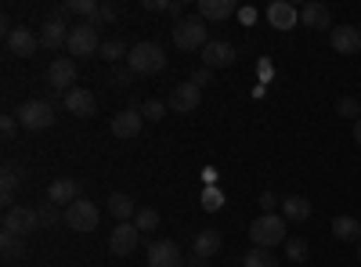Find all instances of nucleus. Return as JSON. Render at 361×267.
<instances>
[{"label": "nucleus", "mask_w": 361, "mask_h": 267, "mask_svg": "<svg viewBox=\"0 0 361 267\" xmlns=\"http://www.w3.org/2000/svg\"><path fill=\"white\" fill-rule=\"evenodd\" d=\"M37 217H40V228H54V224H58V210H54V202L37 206Z\"/></svg>", "instance_id": "nucleus-38"}, {"label": "nucleus", "mask_w": 361, "mask_h": 267, "mask_svg": "<svg viewBox=\"0 0 361 267\" xmlns=\"http://www.w3.org/2000/svg\"><path fill=\"white\" fill-rule=\"evenodd\" d=\"M145 8H148V11H166V15H173L177 22H180V11H185V4H180V0H145Z\"/></svg>", "instance_id": "nucleus-33"}, {"label": "nucleus", "mask_w": 361, "mask_h": 267, "mask_svg": "<svg viewBox=\"0 0 361 267\" xmlns=\"http://www.w3.org/2000/svg\"><path fill=\"white\" fill-rule=\"evenodd\" d=\"M141 127H145V116H141V108H123V112H116V116H112V123H109L112 137H119V141L137 137V134H141Z\"/></svg>", "instance_id": "nucleus-12"}, {"label": "nucleus", "mask_w": 361, "mask_h": 267, "mask_svg": "<svg viewBox=\"0 0 361 267\" xmlns=\"http://www.w3.org/2000/svg\"><path fill=\"white\" fill-rule=\"evenodd\" d=\"M141 116H145V120H152V123H159L163 116H166V101H159V98H148V101L141 105Z\"/></svg>", "instance_id": "nucleus-34"}, {"label": "nucleus", "mask_w": 361, "mask_h": 267, "mask_svg": "<svg viewBox=\"0 0 361 267\" xmlns=\"http://www.w3.org/2000/svg\"><path fill=\"white\" fill-rule=\"evenodd\" d=\"M130 80H134V73H130V69H123V66H112V69H109V83L116 87V91H127Z\"/></svg>", "instance_id": "nucleus-35"}, {"label": "nucleus", "mask_w": 361, "mask_h": 267, "mask_svg": "<svg viewBox=\"0 0 361 267\" xmlns=\"http://www.w3.org/2000/svg\"><path fill=\"white\" fill-rule=\"evenodd\" d=\"M202 206H206V210H221V206H224V199H221V192H214V188H209V192L202 195Z\"/></svg>", "instance_id": "nucleus-41"}, {"label": "nucleus", "mask_w": 361, "mask_h": 267, "mask_svg": "<svg viewBox=\"0 0 361 267\" xmlns=\"http://www.w3.org/2000/svg\"><path fill=\"white\" fill-rule=\"evenodd\" d=\"M116 15H119V8H116V4H98L94 18H90V25H94V29H102V25L116 22Z\"/></svg>", "instance_id": "nucleus-36"}, {"label": "nucleus", "mask_w": 361, "mask_h": 267, "mask_svg": "<svg viewBox=\"0 0 361 267\" xmlns=\"http://www.w3.org/2000/svg\"><path fill=\"white\" fill-rule=\"evenodd\" d=\"M62 105H66L69 116H76V120H90V116L98 112V98L90 91H83V87H73V91L62 98Z\"/></svg>", "instance_id": "nucleus-13"}, {"label": "nucleus", "mask_w": 361, "mask_h": 267, "mask_svg": "<svg viewBox=\"0 0 361 267\" xmlns=\"http://www.w3.org/2000/svg\"><path fill=\"white\" fill-rule=\"evenodd\" d=\"M173 44H177L180 51H202V47L209 44V29H206V22H202L199 15L180 18V22L173 25Z\"/></svg>", "instance_id": "nucleus-5"}, {"label": "nucleus", "mask_w": 361, "mask_h": 267, "mask_svg": "<svg viewBox=\"0 0 361 267\" xmlns=\"http://www.w3.org/2000/svg\"><path fill=\"white\" fill-rule=\"evenodd\" d=\"M148 267H185L180 246L173 239H156L152 246H148Z\"/></svg>", "instance_id": "nucleus-8"}, {"label": "nucleus", "mask_w": 361, "mask_h": 267, "mask_svg": "<svg viewBox=\"0 0 361 267\" xmlns=\"http://www.w3.org/2000/svg\"><path fill=\"white\" fill-rule=\"evenodd\" d=\"M15 120H18L22 130H47V127L58 120V116H54V105H51V101L33 98V101H22V105H18Z\"/></svg>", "instance_id": "nucleus-4"}, {"label": "nucleus", "mask_w": 361, "mask_h": 267, "mask_svg": "<svg viewBox=\"0 0 361 267\" xmlns=\"http://www.w3.org/2000/svg\"><path fill=\"white\" fill-rule=\"evenodd\" d=\"M195 15H199L202 22L231 18V15H235V0H199V4H195Z\"/></svg>", "instance_id": "nucleus-20"}, {"label": "nucleus", "mask_w": 361, "mask_h": 267, "mask_svg": "<svg viewBox=\"0 0 361 267\" xmlns=\"http://www.w3.org/2000/svg\"><path fill=\"white\" fill-rule=\"evenodd\" d=\"M62 221H66V228L69 231H80V235H90L98 228V221H102V210L90 199H76L73 206H66V213H62Z\"/></svg>", "instance_id": "nucleus-3"}, {"label": "nucleus", "mask_w": 361, "mask_h": 267, "mask_svg": "<svg viewBox=\"0 0 361 267\" xmlns=\"http://www.w3.org/2000/svg\"><path fill=\"white\" fill-rule=\"evenodd\" d=\"M18 185H22V170L11 166V163H4V166H0V199H4L8 210H11V199H15V188Z\"/></svg>", "instance_id": "nucleus-24"}, {"label": "nucleus", "mask_w": 361, "mask_h": 267, "mask_svg": "<svg viewBox=\"0 0 361 267\" xmlns=\"http://www.w3.org/2000/svg\"><path fill=\"white\" fill-rule=\"evenodd\" d=\"M69 29H73V25L58 22V18H47V22L40 25V47H47V51H58L62 44H69Z\"/></svg>", "instance_id": "nucleus-18"}, {"label": "nucleus", "mask_w": 361, "mask_h": 267, "mask_svg": "<svg viewBox=\"0 0 361 267\" xmlns=\"http://www.w3.org/2000/svg\"><path fill=\"white\" fill-rule=\"evenodd\" d=\"M357 260H361V242H357Z\"/></svg>", "instance_id": "nucleus-45"}, {"label": "nucleus", "mask_w": 361, "mask_h": 267, "mask_svg": "<svg viewBox=\"0 0 361 267\" xmlns=\"http://www.w3.org/2000/svg\"><path fill=\"white\" fill-rule=\"evenodd\" d=\"M243 267H279V256L271 253V249H250L246 256H243Z\"/></svg>", "instance_id": "nucleus-27"}, {"label": "nucleus", "mask_w": 361, "mask_h": 267, "mask_svg": "<svg viewBox=\"0 0 361 267\" xmlns=\"http://www.w3.org/2000/svg\"><path fill=\"white\" fill-rule=\"evenodd\" d=\"M300 22H304L307 29H333V11H329L325 4H304L300 8Z\"/></svg>", "instance_id": "nucleus-22"}, {"label": "nucleus", "mask_w": 361, "mask_h": 267, "mask_svg": "<svg viewBox=\"0 0 361 267\" xmlns=\"http://www.w3.org/2000/svg\"><path fill=\"white\" fill-rule=\"evenodd\" d=\"M137 239H141V231L127 221V224H116L112 231H109V253H116V256H130L134 249H137Z\"/></svg>", "instance_id": "nucleus-11"}, {"label": "nucleus", "mask_w": 361, "mask_h": 267, "mask_svg": "<svg viewBox=\"0 0 361 267\" xmlns=\"http://www.w3.org/2000/svg\"><path fill=\"white\" fill-rule=\"evenodd\" d=\"M0 249H4V260H22V253H25V242L18 239V235H0Z\"/></svg>", "instance_id": "nucleus-30"}, {"label": "nucleus", "mask_w": 361, "mask_h": 267, "mask_svg": "<svg viewBox=\"0 0 361 267\" xmlns=\"http://www.w3.org/2000/svg\"><path fill=\"white\" fill-rule=\"evenodd\" d=\"M199 101H202V91L188 80V83H180V87H173V91H170L166 108H170V112H177V116H185V112H195V108H199Z\"/></svg>", "instance_id": "nucleus-9"}, {"label": "nucleus", "mask_w": 361, "mask_h": 267, "mask_svg": "<svg viewBox=\"0 0 361 267\" xmlns=\"http://www.w3.org/2000/svg\"><path fill=\"white\" fill-rule=\"evenodd\" d=\"M221 246H224V235H221L217 228H202V231L192 235V253H195L199 260H214V256L221 253Z\"/></svg>", "instance_id": "nucleus-16"}, {"label": "nucleus", "mask_w": 361, "mask_h": 267, "mask_svg": "<svg viewBox=\"0 0 361 267\" xmlns=\"http://www.w3.org/2000/svg\"><path fill=\"white\" fill-rule=\"evenodd\" d=\"M199 58H202L206 69H228V66H235V47L228 40H209L199 51Z\"/></svg>", "instance_id": "nucleus-14"}, {"label": "nucleus", "mask_w": 361, "mask_h": 267, "mask_svg": "<svg viewBox=\"0 0 361 267\" xmlns=\"http://www.w3.org/2000/svg\"><path fill=\"white\" fill-rule=\"evenodd\" d=\"M76 199H80V185L73 181V177H58V181H51L47 202H54V206H73Z\"/></svg>", "instance_id": "nucleus-19"}, {"label": "nucleus", "mask_w": 361, "mask_h": 267, "mask_svg": "<svg viewBox=\"0 0 361 267\" xmlns=\"http://www.w3.org/2000/svg\"><path fill=\"white\" fill-rule=\"evenodd\" d=\"M185 267H209V260H199V256H192V260H185Z\"/></svg>", "instance_id": "nucleus-43"}, {"label": "nucleus", "mask_w": 361, "mask_h": 267, "mask_svg": "<svg viewBox=\"0 0 361 267\" xmlns=\"http://www.w3.org/2000/svg\"><path fill=\"white\" fill-rule=\"evenodd\" d=\"M282 217L293 221V224L307 221V217H311V199H304V195H286V199H282Z\"/></svg>", "instance_id": "nucleus-25"}, {"label": "nucleus", "mask_w": 361, "mask_h": 267, "mask_svg": "<svg viewBox=\"0 0 361 267\" xmlns=\"http://www.w3.org/2000/svg\"><path fill=\"white\" fill-rule=\"evenodd\" d=\"M209 76H214V69H206V66H199V69L192 73V83H195V87H199V91H202V87L209 83Z\"/></svg>", "instance_id": "nucleus-42"}, {"label": "nucleus", "mask_w": 361, "mask_h": 267, "mask_svg": "<svg viewBox=\"0 0 361 267\" xmlns=\"http://www.w3.org/2000/svg\"><path fill=\"white\" fill-rule=\"evenodd\" d=\"M73 83H76V62L73 58H54V62L47 66V87L51 91H73Z\"/></svg>", "instance_id": "nucleus-10"}, {"label": "nucleus", "mask_w": 361, "mask_h": 267, "mask_svg": "<svg viewBox=\"0 0 361 267\" xmlns=\"http://www.w3.org/2000/svg\"><path fill=\"white\" fill-rule=\"evenodd\" d=\"M267 22L286 33V29H293V25L300 22V11H296L293 4H286V0H275V4L267 8Z\"/></svg>", "instance_id": "nucleus-21"}, {"label": "nucleus", "mask_w": 361, "mask_h": 267, "mask_svg": "<svg viewBox=\"0 0 361 267\" xmlns=\"http://www.w3.org/2000/svg\"><path fill=\"white\" fill-rule=\"evenodd\" d=\"M257 202H260V210H264V213H275L279 206H282V199H279L275 192H260V199H257Z\"/></svg>", "instance_id": "nucleus-39"}, {"label": "nucleus", "mask_w": 361, "mask_h": 267, "mask_svg": "<svg viewBox=\"0 0 361 267\" xmlns=\"http://www.w3.org/2000/svg\"><path fill=\"white\" fill-rule=\"evenodd\" d=\"M40 228V217L33 206H11V210L4 213V231L8 235H18V239H25L29 231Z\"/></svg>", "instance_id": "nucleus-7"}, {"label": "nucleus", "mask_w": 361, "mask_h": 267, "mask_svg": "<svg viewBox=\"0 0 361 267\" xmlns=\"http://www.w3.org/2000/svg\"><path fill=\"white\" fill-rule=\"evenodd\" d=\"M0 134H4L8 141L18 134V120H15V116H4V120H0Z\"/></svg>", "instance_id": "nucleus-40"}, {"label": "nucleus", "mask_w": 361, "mask_h": 267, "mask_svg": "<svg viewBox=\"0 0 361 267\" xmlns=\"http://www.w3.org/2000/svg\"><path fill=\"white\" fill-rule=\"evenodd\" d=\"M311 256V246L304 239H286V260L289 263H304Z\"/></svg>", "instance_id": "nucleus-32"}, {"label": "nucleus", "mask_w": 361, "mask_h": 267, "mask_svg": "<svg viewBox=\"0 0 361 267\" xmlns=\"http://www.w3.org/2000/svg\"><path fill=\"white\" fill-rule=\"evenodd\" d=\"M69 54L73 58H90V54H98L102 51V40H98V29L90 25V22H80L69 29Z\"/></svg>", "instance_id": "nucleus-6"}, {"label": "nucleus", "mask_w": 361, "mask_h": 267, "mask_svg": "<svg viewBox=\"0 0 361 267\" xmlns=\"http://www.w3.org/2000/svg\"><path fill=\"white\" fill-rule=\"evenodd\" d=\"M127 69H130L134 76H156V73L166 69V51H163L159 44H152V40H141V44H134L130 54H127Z\"/></svg>", "instance_id": "nucleus-1"}, {"label": "nucleus", "mask_w": 361, "mask_h": 267, "mask_svg": "<svg viewBox=\"0 0 361 267\" xmlns=\"http://www.w3.org/2000/svg\"><path fill=\"white\" fill-rule=\"evenodd\" d=\"M4 40H8V51L15 58H33L37 47H40V33H33V29H25V25H15L11 37H4Z\"/></svg>", "instance_id": "nucleus-15"}, {"label": "nucleus", "mask_w": 361, "mask_h": 267, "mask_svg": "<svg viewBox=\"0 0 361 267\" xmlns=\"http://www.w3.org/2000/svg\"><path fill=\"white\" fill-rule=\"evenodd\" d=\"M354 144H357V148H361V120H357V123H354Z\"/></svg>", "instance_id": "nucleus-44"}, {"label": "nucleus", "mask_w": 361, "mask_h": 267, "mask_svg": "<svg viewBox=\"0 0 361 267\" xmlns=\"http://www.w3.org/2000/svg\"><path fill=\"white\" fill-rule=\"evenodd\" d=\"M134 228H137L141 235L156 231V228H159V210H152V206H145V210H137V217H134Z\"/></svg>", "instance_id": "nucleus-29"}, {"label": "nucleus", "mask_w": 361, "mask_h": 267, "mask_svg": "<svg viewBox=\"0 0 361 267\" xmlns=\"http://www.w3.org/2000/svg\"><path fill=\"white\" fill-rule=\"evenodd\" d=\"M329 44L340 54H357L361 51V29L357 25H333L329 29Z\"/></svg>", "instance_id": "nucleus-17"}, {"label": "nucleus", "mask_w": 361, "mask_h": 267, "mask_svg": "<svg viewBox=\"0 0 361 267\" xmlns=\"http://www.w3.org/2000/svg\"><path fill=\"white\" fill-rule=\"evenodd\" d=\"M62 8L69 15H80L83 22H90V18H94V11H98V0H66Z\"/></svg>", "instance_id": "nucleus-28"}, {"label": "nucleus", "mask_w": 361, "mask_h": 267, "mask_svg": "<svg viewBox=\"0 0 361 267\" xmlns=\"http://www.w3.org/2000/svg\"><path fill=\"white\" fill-rule=\"evenodd\" d=\"M98 54H102V58H105V62H109V69H112V66H116V62H119V58H127V54H130V51H127V44H123V40H105V44H102V51H98Z\"/></svg>", "instance_id": "nucleus-31"}, {"label": "nucleus", "mask_w": 361, "mask_h": 267, "mask_svg": "<svg viewBox=\"0 0 361 267\" xmlns=\"http://www.w3.org/2000/svg\"><path fill=\"white\" fill-rule=\"evenodd\" d=\"M333 235L340 242H361V221L354 217H333Z\"/></svg>", "instance_id": "nucleus-26"}, {"label": "nucleus", "mask_w": 361, "mask_h": 267, "mask_svg": "<svg viewBox=\"0 0 361 267\" xmlns=\"http://www.w3.org/2000/svg\"><path fill=\"white\" fill-rule=\"evenodd\" d=\"M336 112L357 123V120H361V101H357V98H340V101H336Z\"/></svg>", "instance_id": "nucleus-37"}, {"label": "nucleus", "mask_w": 361, "mask_h": 267, "mask_svg": "<svg viewBox=\"0 0 361 267\" xmlns=\"http://www.w3.org/2000/svg\"><path fill=\"white\" fill-rule=\"evenodd\" d=\"M109 213H112L119 224H127L130 217H137V206H134V199H130L127 192H112V195H109Z\"/></svg>", "instance_id": "nucleus-23"}, {"label": "nucleus", "mask_w": 361, "mask_h": 267, "mask_svg": "<svg viewBox=\"0 0 361 267\" xmlns=\"http://www.w3.org/2000/svg\"><path fill=\"white\" fill-rule=\"evenodd\" d=\"M250 239L257 249H271V246H286V217L279 213H260L250 224Z\"/></svg>", "instance_id": "nucleus-2"}]
</instances>
